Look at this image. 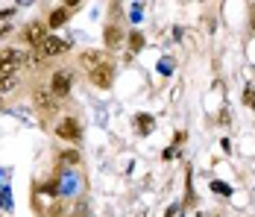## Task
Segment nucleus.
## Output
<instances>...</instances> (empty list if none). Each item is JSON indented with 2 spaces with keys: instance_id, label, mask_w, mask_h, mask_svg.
<instances>
[{
  "instance_id": "obj_1",
  "label": "nucleus",
  "mask_w": 255,
  "mask_h": 217,
  "mask_svg": "<svg viewBox=\"0 0 255 217\" xmlns=\"http://www.w3.org/2000/svg\"><path fill=\"white\" fill-rule=\"evenodd\" d=\"M24 53L21 50H0V73L3 76H15V68L24 65Z\"/></svg>"
},
{
  "instance_id": "obj_2",
  "label": "nucleus",
  "mask_w": 255,
  "mask_h": 217,
  "mask_svg": "<svg viewBox=\"0 0 255 217\" xmlns=\"http://www.w3.org/2000/svg\"><path fill=\"white\" fill-rule=\"evenodd\" d=\"M68 47H71V41H65V38H59V35H47V41L41 44V50H38V56H41V59H53V56L65 53Z\"/></svg>"
},
{
  "instance_id": "obj_3",
  "label": "nucleus",
  "mask_w": 255,
  "mask_h": 217,
  "mask_svg": "<svg viewBox=\"0 0 255 217\" xmlns=\"http://www.w3.org/2000/svg\"><path fill=\"white\" fill-rule=\"evenodd\" d=\"M59 138H68V141H79L82 138V129H79V123L74 118H65V121L59 123Z\"/></svg>"
},
{
  "instance_id": "obj_4",
  "label": "nucleus",
  "mask_w": 255,
  "mask_h": 217,
  "mask_svg": "<svg viewBox=\"0 0 255 217\" xmlns=\"http://www.w3.org/2000/svg\"><path fill=\"white\" fill-rule=\"evenodd\" d=\"M24 35H26V41H29L35 50H41V44L47 41V32H44V26L41 24H29L24 29Z\"/></svg>"
},
{
  "instance_id": "obj_5",
  "label": "nucleus",
  "mask_w": 255,
  "mask_h": 217,
  "mask_svg": "<svg viewBox=\"0 0 255 217\" xmlns=\"http://www.w3.org/2000/svg\"><path fill=\"white\" fill-rule=\"evenodd\" d=\"M112 79H115L112 65H100L97 71H91V82H94L97 88H109V85H112Z\"/></svg>"
},
{
  "instance_id": "obj_6",
  "label": "nucleus",
  "mask_w": 255,
  "mask_h": 217,
  "mask_svg": "<svg viewBox=\"0 0 255 217\" xmlns=\"http://www.w3.org/2000/svg\"><path fill=\"white\" fill-rule=\"evenodd\" d=\"M68 91H71V73H65V71L53 73V94H56V97H65Z\"/></svg>"
},
{
  "instance_id": "obj_7",
  "label": "nucleus",
  "mask_w": 255,
  "mask_h": 217,
  "mask_svg": "<svg viewBox=\"0 0 255 217\" xmlns=\"http://www.w3.org/2000/svg\"><path fill=\"white\" fill-rule=\"evenodd\" d=\"M82 62H85V68H88V71H97L100 65H106V62H103V53H97V50H94V53H85V56H82Z\"/></svg>"
},
{
  "instance_id": "obj_8",
  "label": "nucleus",
  "mask_w": 255,
  "mask_h": 217,
  "mask_svg": "<svg viewBox=\"0 0 255 217\" xmlns=\"http://www.w3.org/2000/svg\"><path fill=\"white\" fill-rule=\"evenodd\" d=\"M68 15H71V12H68L65 6H62V9H56V12L50 15V26H53V29H56V26H62L65 21H68Z\"/></svg>"
},
{
  "instance_id": "obj_9",
  "label": "nucleus",
  "mask_w": 255,
  "mask_h": 217,
  "mask_svg": "<svg viewBox=\"0 0 255 217\" xmlns=\"http://www.w3.org/2000/svg\"><path fill=\"white\" fill-rule=\"evenodd\" d=\"M135 126H141V135H147V132L153 129V118H150V115H138V118H135Z\"/></svg>"
},
{
  "instance_id": "obj_10",
  "label": "nucleus",
  "mask_w": 255,
  "mask_h": 217,
  "mask_svg": "<svg viewBox=\"0 0 255 217\" xmlns=\"http://www.w3.org/2000/svg\"><path fill=\"white\" fill-rule=\"evenodd\" d=\"M121 38H124V35H121V29H115V26H109V29H106V44H121Z\"/></svg>"
},
{
  "instance_id": "obj_11",
  "label": "nucleus",
  "mask_w": 255,
  "mask_h": 217,
  "mask_svg": "<svg viewBox=\"0 0 255 217\" xmlns=\"http://www.w3.org/2000/svg\"><path fill=\"white\" fill-rule=\"evenodd\" d=\"M141 47H144V35H141V32H132V38H129V50L138 53Z\"/></svg>"
},
{
  "instance_id": "obj_12",
  "label": "nucleus",
  "mask_w": 255,
  "mask_h": 217,
  "mask_svg": "<svg viewBox=\"0 0 255 217\" xmlns=\"http://www.w3.org/2000/svg\"><path fill=\"white\" fill-rule=\"evenodd\" d=\"M15 88V76H3L0 73V94H6V91H12Z\"/></svg>"
},
{
  "instance_id": "obj_13",
  "label": "nucleus",
  "mask_w": 255,
  "mask_h": 217,
  "mask_svg": "<svg viewBox=\"0 0 255 217\" xmlns=\"http://www.w3.org/2000/svg\"><path fill=\"white\" fill-rule=\"evenodd\" d=\"M244 103H247L250 109H255V88H253V85H250V88L244 91Z\"/></svg>"
},
{
  "instance_id": "obj_14",
  "label": "nucleus",
  "mask_w": 255,
  "mask_h": 217,
  "mask_svg": "<svg viewBox=\"0 0 255 217\" xmlns=\"http://www.w3.org/2000/svg\"><path fill=\"white\" fill-rule=\"evenodd\" d=\"M211 191H217V194H223V197H229L232 188H229V185H223V182H211Z\"/></svg>"
},
{
  "instance_id": "obj_15",
  "label": "nucleus",
  "mask_w": 255,
  "mask_h": 217,
  "mask_svg": "<svg viewBox=\"0 0 255 217\" xmlns=\"http://www.w3.org/2000/svg\"><path fill=\"white\" fill-rule=\"evenodd\" d=\"M35 100H38V106H41V109H53V100L47 94H38Z\"/></svg>"
},
{
  "instance_id": "obj_16",
  "label": "nucleus",
  "mask_w": 255,
  "mask_h": 217,
  "mask_svg": "<svg viewBox=\"0 0 255 217\" xmlns=\"http://www.w3.org/2000/svg\"><path fill=\"white\" fill-rule=\"evenodd\" d=\"M88 215V209H85V206H82V203H79V209H77V215H71V217H85Z\"/></svg>"
},
{
  "instance_id": "obj_17",
  "label": "nucleus",
  "mask_w": 255,
  "mask_h": 217,
  "mask_svg": "<svg viewBox=\"0 0 255 217\" xmlns=\"http://www.w3.org/2000/svg\"><path fill=\"white\" fill-rule=\"evenodd\" d=\"M253 26H255V6H253Z\"/></svg>"
}]
</instances>
